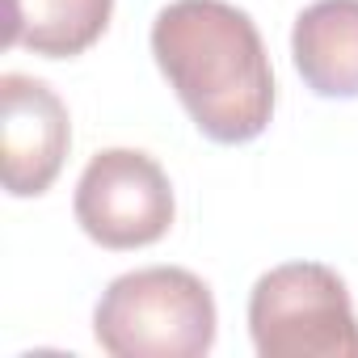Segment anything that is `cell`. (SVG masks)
Here are the masks:
<instances>
[{
  "mask_svg": "<svg viewBox=\"0 0 358 358\" xmlns=\"http://www.w3.org/2000/svg\"><path fill=\"white\" fill-rule=\"evenodd\" d=\"M152 55L194 127L249 143L270 127L274 72L257 26L228 0H173L152 22Z\"/></svg>",
  "mask_w": 358,
  "mask_h": 358,
  "instance_id": "1",
  "label": "cell"
},
{
  "mask_svg": "<svg viewBox=\"0 0 358 358\" xmlns=\"http://www.w3.org/2000/svg\"><path fill=\"white\" fill-rule=\"evenodd\" d=\"M93 337L114 358H203L215 341L211 287L182 266H148L106 287Z\"/></svg>",
  "mask_w": 358,
  "mask_h": 358,
  "instance_id": "2",
  "label": "cell"
},
{
  "mask_svg": "<svg viewBox=\"0 0 358 358\" xmlns=\"http://www.w3.org/2000/svg\"><path fill=\"white\" fill-rule=\"evenodd\" d=\"M249 333L262 358H358V316L345 282L320 262H287L257 278Z\"/></svg>",
  "mask_w": 358,
  "mask_h": 358,
  "instance_id": "3",
  "label": "cell"
},
{
  "mask_svg": "<svg viewBox=\"0 0 358 358\" xmlns=\"http://www.w3.org/2000/svg\"><path fill=\"white\" fill-rule=\"evenodd\" d=\"M76 224L114 253L156 245L173 228V186L164 169L135 148L97 152L76 186Z\"/></svg>",
  "mask_w": 358,
  "mask_h": 358,
  "instance_id": "4",
  "label": "cell"
},
{
  "mask_svg": "<svg viewBox=\"0 0 358 358\" xmlns=\"http://www.w3.org/2000/svg\"><path fill=\"white\" fill-rule=\"evenodd\" d=\"M72 143L68 106L47 80L0 76V177L13 199H38L55 186Z\"/></svg>",
  "mask_w": 358,
  "mask_h": 358,
  "instance_id": "5",
  "label": "cell"
},
{
  "mask_svg": "<svg viewBox=\"0 0 358 358\" xmlns=\"http://www.w3.org/2000/svg\"><path fill=\"white\" fill-rule=\"evenodd\" d=\"M291 59L320 97H358V0H316L295 17Z\"/></svg>",
  "mask_w": 358,
  "mask_h": 358,
  "instance_id": "6",
  "label": "cell"
},
{
  "mask_svg": "<svg viewBox=\"0 0 358 358\" xmlns=\"http://www.w3.org/2000/svg\"><path fill=\"white\" fill-rule=\"evenodd\" d=\"M5 47L72 59L106 34L114 0H5Z\"/></svg>",
  "mask_w": 358,
  "mask_h": 358,
  "instance_id": "7",
  "label": "cell"
}]
</instances>
